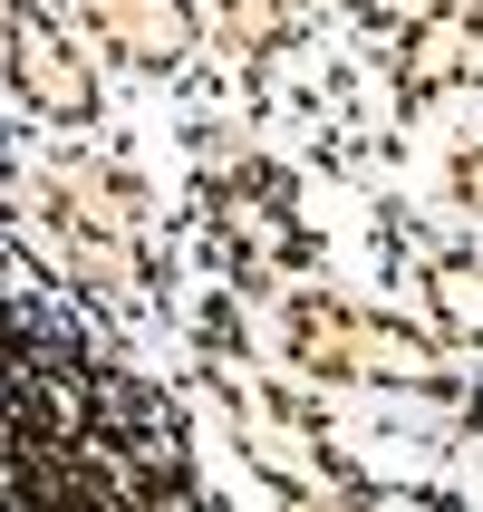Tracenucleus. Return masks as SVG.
Masks as SVG:
<instances>
[{
	"mask_svg": "<svg viewBox=\"0 0 483 512\" xmlns=\"http://www.w3.org/2000/svg\"><path fill=\"white\" fill-rule=\"evenodd\" d=\"M49 232L68 242L87 290H136L145 281V242H136V194L126 174H58L49 184Z\"/></svg>",
	"mask_w": 483,
	"mask_h": 512,
	"instance_id": "1",
	"label": "nucleus"
},
{
	"mask_svg": "<svg viewBox=\"0 0 483 512\" xmlns=\"http://www.w3.org/2000/svg\"><path fill=\"white\" fill-rule=\"evenodd\" d=\"M232 426H242V445H252V464L271 474V484L290 493H358V474L339 464V445L319 435V416L300 397H271V387H252V377H232Z\"/></svg>",
	"mask_w": 483,
	"mask_h": 512,
	"instance_id": "2",
	"label": "nucleus"
},
{
	"mask_svg": "<svg viewBox=\"0 0 483 512\" xmlns=\"http://www.w3.org/2000/svg\"><path fill=\"white\" fill-rule=\"evenodd\" d=\"M0 49H10V87H20L29 116H49V126H87L97 116V78H87V58L68 49V29L39 0H20L0 20Z\"/></svg>",
	"mask_w": 483,
	"mask_h": 512,
	"instance_id": "3",
	"label": "nucleus"
},
{
	"mask_svg": "<svg viewBox=\"0 0 483 512\" xmlns=\"http://www.w3.org/2000/svg\"><path fill=\"white\" fill-rule=\"evenodd\" d=\"M87 29H97L126 68H145V78H165V68L194 58V10H184V0H87Z\"/></svg>",
	"mask_w": 483,
	"mask_h": 512,
	"instance_id": "4",
	"label": "nucleus"
},
{
	"mask_svg": "<svg viewBox=\"0 0 483 512\" xmlns=\"http://www.w3.org/2000/svg\"><path fill=\"white\" fill-rule=\"evenodd\" d=\"M483 68V29L474 10H426V20L397 39V97L416 107V97H445V87H464Z\"/></svg>",
	"mask_w": 483,
	"mask_h": 512,
	"instance_id": "5",
	"label": "nucleus"
},
{
	"mask_svg": "<svg viewBox=\"0 0 483 512\" xmlns=\"http://www.w3.org/2000/svg\"><path fill=\"white\" fill-rule=\"evenodd\" d=\"M223 232H232V261H242V281L271 271V261H300V223H290V184L281 174L242 165V184L223 194Z\"/></svg>",
	"mask_w": 483,
	"mask_h": 512,
	"instance_id": "6",
	"label": "nucleus"
},
{
	"mask_svg": "<svg viewBox=\"0 0 483 512\" xmlns=\"http://www.w3.org/2000/svg\"><path fill=\"white\" fill-rule=\"evenodd\" d=\"M290 329V358H300V377H329V387H348V339H358V310L348 300H329V290H300L281 310Z\"/></svg>",
	"mask_w": 483,
	"mask_h": 512,
	"instance_id": "7",
	"label": "nucleus"
},
{
	"mask_svg": "<svg viewBox=\"0 0 483 512\" xmlns=\"http://www.w3.org/2000/svg\"><path fill=\"white\" fill-rule=\"evenodd\" d=\"M426 310H435V339L483 348V261L474 252H435L426 261Z\"/></svg>",
	"mask_w": 483,
	"mask_h": 512,
	"instance_id": "8",
	"label": "nucleus"
},
{
	"mask_svg": "<svg viewBox=\"0 0 483 512\" xmlns=\"http://www.w3.org/2000/svg\"><path fill=\"white\" fill-rule=\"evenodd\" d=\"M213 20H223L232 58H261V49H281L290 29H300V0H213Z\"/></svg>",
	"mask_w": 483,
	"mask_h": 512,
	"instance_id": "9",
	"label": "nucleus"
},
{
	"mask_svg": "<svg viewBox=\"0 0 483 512\" xmlns=\"http://www.w3.org/2000/svg\"><path fill=\"white\" fill-rule=\"evenodd\" d=\"M455 194L483 213V145H464V155H455Z\"/></svg>",
	"mask_w": 483,
	"mask_h": 512,
	"instance_id": "10",
	"label": "nucleus"
},
{
	"mask_svg": "<svg viewBox=\"0 0 483 512\" xmlns=\"http://www.w3.org/2000/svg\"><path fill=\"white\" fill-rule=\"evenodd\" d=\"M474 10H483V0H474Z\"/></svg>",
	"mask_w": 483,
	"mask_h": 512,
	"instance_id": "11",
	"label": "nucleus"
}]
</instances>
